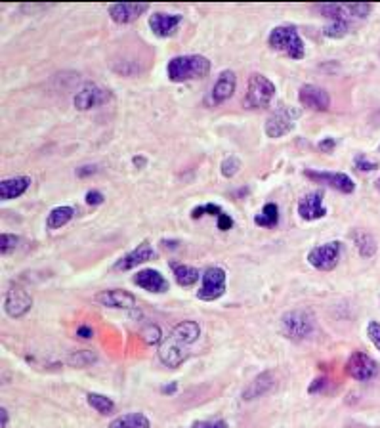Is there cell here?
<instances>
[{
  "label": "cell",
  "instance_id": "cell-36",
  "mask_svg": "<svg viewBox=\"0 0 380 428\" xmlns=\"http://www.w3.org/2000/svg\"><path fill=\"white\" fill-rule=\"evenodd\" d=\"M367 337H369V340L372 342V346L377 348L380 352V324L379 322H369V325H367Z\"/></svg>",
  "mask_w": 380,
  "mask_h": 428
},
{
  "label": "cell",
  "instance_id": "cell-33",
  "mask_svg": "<svg viewBox=\"0 0 380 428\" xmlns=\"http://www.w3.org/2000/svg\"><path fill=\"white\" fill-rule=\"evenodd\" d=\"M161 327H157V325L149 324L144 327V331H142V339H144V342L146 344H159V342H162L161 339Z\"/></svg>",
  "mask_w": 380,
  "mask_h": 428
},
{
  "label": "cell",
  "instance_id": "cell-48",
  "mask_svg": "<svg viewBox=\"0 0 380 428\" xmlns=\"http://www.w3.org/2000/svg\"><path fill=\"white\" fill-rule=\"evenodd\" d=\"M377 187H379V189H380V178H379V180H377Z\"/></svg>",
  "mask_w": 380,
  "mask_h": 428
},
{
  "label": "cell",
  "instance_id": "cell-13",
  "mask_svg": "<svg viewBox=\"0 0 380 428\" xmlns=\"http://www.w3.org/2000/svg\"><path fill=\"white\" fill-rule=\"evenodd\" d=\"M346 373L354 380L365 382V380L372 379L377 375V362L372 360L371 355H367L365 352H354L346 362Z\"/></svg>",
  "mask_w": 380,
  "mask_h": 428
},
{
  "label": "cell",
  "instance_id": "cell-7",
  "mask_svg": "<svg viewBox=\"0 0 380 428\" xmlns=\"http://www.w3.org/2000/svg\"><path fill=\"white\" fill-rule=\"evenodd\" d=\"M226 289V270L220 266H211L207 268L205 274H202V285L201 289L197 291V299L205 300V302H212V300H218L220 297H224Z\"/></svg>",
  "mask_w": 380,
  "mask_h": 428
},
{
  "label": "cell",
  "instance_id": "cell-23",
  "mask_svg": "<svg viewBox=\"0 0 380 428\" xmlns=\"http://www.w3.org/2000/svg\"><path fill=\"white\" fill-rule=\"evenodd\" d=\"M170 268H172L174 279H176L180 287H191V285H195V283L199 281V277H201L197 268L187 266V264H174V262H170Z\"/></svg>",
  "mask_w": 380,
  "mask_h": 428
},
{
  "label": "cell",
  "instance_id": "cell-37",
  "mask_svg": "<svg viewBox=\"0 0 380 428\" xmlns=\"http://www.w3.org/2000/svg\"><path fill=\"white\" fill-rule=\"evenodd\" d=\"M354 162H356V169L359 170V172H372V170L379 169V162L369 161L365 155H357L356 159H354Z\"/></svg>",
  "mask_w": 380,
  "mask_h": 428
},
{
  "label": "cell",
  "instance_id": "cell-49",
  "mask_svg": "<svg viewBox=\"0 0 380 428\" xmlns=\"http://www.w3.org/2000/svg\"><path fill=\"white\" fill-rule=\"evenodd\" d=\"M379 151H380V146H379Z\"/></svg>",
  "mask_w": 380,
  "mask_h": 428
},
{
  "label": "cell",
  "instance_id": "cell-27",
  "mask_svg": "<svg viewBox=\"0 0 380 428\" xmlns=\"http://www.w3.org/2000/svg\"><path fill=\"white\" fill-rule=\"evenodd\" d=\"M352 237H354L357 251H359V254H361L363 259H371L372 254H377L379 245H377V239H374L371 234L357 232V234H352Z\"/></svg>",
  "mask_w": 380,
  "mask_h": 428
},
{
  "label": "cell",
  "instance_id": "cell-4",
  "mask_svg": "<svg viewBox=\"0 0 380 428\" xmlns=\"http://www.w3.org/2000/svg\"><path fill=\"white\" fill-rule=\"evenodd\" d=\"M275 96V84L266 75L252 73L247 81V92L243 96L245 109H264Z\"/></svg>",
  "mask_w": 380,
  "mask_h": 428
},
{
  "label": "cell",
  "instance_id": "cell-31",
  "mask_svg": "<svg viewBox=\"0 0 380 428\" xmlns=\"http://www.w3.org/2000/svg\"><path fill=\"white\" fill-rule=\"evenodd\" d=\"M241 167H243V165H241V159L235 157V155H229V157L224 159L222 165H220V172H222V176L224 178H234L235 174H239Z\"/></svg>",
  "mask_w": 380,
  "mask_h": 428
},
{
  "label": "cell",
  "instance_id": "cell-28",
  "mask_svg": "<svg viewBox=\"0 0 380 428\" xmlns=\"http://www.w3.org/2000/svg\"><path fill=\"white\" fill-rule=\"evenodd\" d=\"M86 402L92 409H96L99 415H113L115 402L106 394H97V392H88L86 394Z\"/></svg>",
  "mask_w": 380,
  "mask_h": 428
},
{
  "label": "cell",
  "instance_id": "cell-47",
  "mask_svg": "<svg viewBox=\"0 0 380 428\" xmlns=\"http://www.w3.org/2000/svg\"><path fill=\"white\" fill-rule=\"evenodd\" d=\"M0 415H2L0 428H8V411H6V407H2V409H0Z\"/></svg>",
  "mask_w": 380,
  "mask_h": 428
},
{
  "label": "cell",
  "instance_id": "cell-32",
  "mask_svg": "<svg viewBox=\"0 0 380 428\" xmlns=\"http://www.w3.org/2000/svg\"><path fill=\"white\" fill-rule=\"evenodd\" d=\"M205 214H211V216L218 218L220 214H224V210H222V207H218V205H214V203L199 205V207H195V209L191 210V218L193 220H199L201 216H205Z\"/></svg>",
  "mask_w": 380,
  "mask_h": 428
},
{
  "label": "cell",
  "instance_id": "cell-16",
  "mask_svg": "<svg viewBox=\"0 0 380 428\" xmlns=\"http://www.w3.org/2000/svg\"><path fill=\"white\" fill-rule=\"evenodd\" d=\"M149 29L153 31L155 37L159 39H167L172 37L174 32L178 31L180 24H182V16L180 14H167V12H155L149 16Z\"/></svg>",
  "mask_w": 380,
  "mask_h": 428
},
{
  "label": "cell",
  "instance_id": "cell-42",
  "mask_svg": "<svg viewBox=\"0 0 380 428\" xmlns=\"http://www.w3.org/2000/svg\"><path fill=\"white\" fill-rule=\"evenodd\" d=\"M323 387H327V379H325V377H317V379L307 387V392H310V394H317Z\"/></svg>",
  "mask_w": 380,
  "mask_h": 428
},
{
  "label": "cell",
  "instance_id": "cell-35",
  "mask_svg": "<svg viewBox=\"0 0 380 428\" xmlns=\"http://www.w3.org/2000/svg\"><path fill=\"white\" fill-rule=\"evenodd\" d=\"M344 10H346V16L348 17H367L371 14L372 6L371 4H344Z\"/></svg>",
  "mask_w": 380,
  "mask_h": 428
},
{
  "label": "cell",
  "instance_id": "cell-17",
  "mask_svg": "<svg viewBox=\"0 0 380 428\" xmlns=\"http://www.w3.org/2000/svg\"><path fill=\"white\" fill-rule=\"evenodd\" d=\"M94 300L102 306L115 308V310H132L136 306V297L124 289H107V291L97 292Z\"/></svg>",
  "mask_w": 380,
  "mask_h": 428
},
{
  "label": "cell",
  "instance_id": "cell-45",
  "mask_svg": "<svg viewBox=\"0 0 380 428\" xmlns=\"http://www.w3.org/2000/svg\"><path fill=\"white\" fill-rule=\"evenodd\" d=\"M176 390H178V382H169L167 387L161 388V392H162V394H167V396H170V394H174Z\"/></svg>",
  "mask_w": 380,
  "mask_h": 428
},
{
  "label": "cell",
  "instance_id": "cell-10",
  "mask_svg": "<svg viewBox=\"0 0 380 428\" xmlns=\"http://www.w3.org/2000/svg\"><path fill=\"white\" fill-rule=\"evenodd\" d=\"M304 176L310 178L312 182L323 184L332 189H336L340 194H354L356 192V182L344 174V172H325V170H304Z\"/></svg>",
  "mask_w": 380,
  "mask_h": 428
},
{
  "label": "cell",
  "instance_id": "cell-9",
  "mask_svg": "<svg viewBox=\"0 0 380 428\" xmlns=\"http://www.w3.org/2000/svg\"><path fill=\"white\" fill-rule=\"evenodd\" d=\"M113 100V92L106 86H97V84H86L75 94V109L79 111H90L94 107L109 104Z\"/></svg>",
  "mask_w": 380,
  "mask_h": 428
},
{
  "label": "cell",
  "instance_id": "cell-6",
  "mask_svg": "<svg viewBox=\"0 0 380 428\" xmlns=\"http://www.w3.org/2000/svg\"><path fill=\"white\" fill-rule=\"evenodd\" d=\"M316 322L314 315L310 314L307 310H292L281 317V333L289 340H300L307 339L314 333Z\"/></svg>",
  "mask_w": 380,
  "mask_h": 428
},
{
  "label": "cell",
  "instance_id": "cell-1",
  "mask_svg": "<svg viewBox=\"0 0 380 428\" xmlns=\"http://www.w3.org/2000/svg\"><path fill=\"white\" fill-rule=\"evenodd\" d=\"M199 337H201V325L189 319L182 322L159 344V360L170 369H176L189 357V346L195 344Z\"/></svg>",
  "mask_w": 380,
  "mask_h": 428
},
{
  "label": "cell",
  "instance_id": "cell-43",
  "mask_svg": "<svg viewBox=\"0 0 380 428\" xmlns=\"http://www.w3.org/2000/svg\"><path fill=\"white\" fill-rule=\"evenodd\" d=\"M96 172H97V167H94V165H86V167H79L75 174H77L79 178H86V176H90V174H96Z\"/></svg>",
  "mask_w": 380,
  "mask_h": 428
},
{
  "label": "cell",
  "instance_id": "cell-12",
  "mask_svg": "<svg viewBox=\"0 0 380 428\" xmlns=\"http://www.w3.org/2000/svg\"><path fill=\"white\" fill-rule=\"evenodd\" d=\"M32 306V297L29 292L25 291L23 287L19 285H10V289L6 291V297H4V310L10 317H21L25 315Z\"/></svg>",
  "mask_w": 380,
  "mask_h": 428
},
{
  "label": "cell",
  "instance_id": "cell-5",
  "mask_svg": "<svg viewBox=\"0 0 380 428\" xmlns=\"http://www.w3.org/2000/svg\"><path fill=\"white\" fill-rule=\"evenodd\" d=\"M300 109L292 107V105H279L275 107L272 115L267 117L266 124H264V132L267 138H283L289 132L294 130L296 121L300 117Z\"/></svg>",
  "mask_w": 380,
  "mask_h": 428
},
{
  "label": "cell",
  "instance_id": "cell-40",
  "mask_svg": "<svg viewBox=\"0 0 380 428\" xmlns=\"http://www.w3.org/2000/svg\"><path fill=\"white\" fill-rule=\"evenodd\" d=\"M336 144H339V142H336L334 138H323V140H321V142L317 144V147H319V149H321L323 153H331L332 149L336 147Z\"/></svg>",
  "mask_w": 380,
  "mask_h": 428
},
{
  "label": "cell",
  "instance_id": "cell-14",
  "mask_svg": "<svg viewBox=\"0 0 380 428\" xmlns=\"http://www.w3.org/2000/svg\"><path fill=\"white\" fill-rule=\"evenodd\" d=\"M323 192L316 189L310 194L302 195V199L298 201V214L300 218L306 222H314V220H321L327 216V209L323 205Z\"/></svg>",
  "mask_w": 380,
  "mask_h": 428
},
{
  "label": "cell",
  "instance_id": "cell-34",
  "mask_svg": "<svg viewBox=\"0 0 380 428\" xmlns=\"http://www.w3.org/2000/svg\"><path fill=\"white\" fill-rule=\"evenodd\" d=\"M19 245V237L14 234H2L0 235V252L2 257H6Z\"/></svg>",
  "mask_w": 380,
  "mask_h": 428
},
{
  "label": "cell",
  "instance_id": "cell-19",
  "mask_svg": "<svg viewBox=\"0 0 380 428\" xmlns=\"http://www.w3.org/2000/svg\"><path fill=\"white\" fill-rule=\"evenodd\" d=\"M149 4H124V2H117L109 6V17L113 19L115 24L119 25H129L134 24L137 17L144 16Z\"/></svg>",
  "mask_w": 380,
  "mask_h": 428
},
{
  "label": "cell",
  "instance_id": "cell-3",
  "mask_svg": "<svg viewBox=\"0 0 380 428\" xmlns=\"http://www.w3.org/2000/svg\"><path fill=\"white\" fill-rule=\"evenodd\" d=\"M211 73V62L209 57L191 54V56L172 57L167 65V75L170 82H187L202 79Z\"/></svg>",
  "mask_w": 380,
  "mask_h": 428
},
{
  "label": "cell",
  "instance_id": "cell-44",
  "mask_svg": "<svg viewBox=\"0 0 380 428\" xmlns=\"http://www.w3.org/2000/svg\"><path fill=\"white\" fill-rule=\"evenodd\" d=\"M92 335H94V331L90 329L88 325H81V327L77 329V337H79V339H92Z\"/></svg>",
  "mask_w": 380,
  "mask_h": 428
},
{
  "label": "cell",
  "instance_id": "cell-21",
  "mask_svg": "<svg viewBox=\"0 0 380 428\" xmlns=\"http://www.w3.org/2000/svg\"><path fill=\"white\" fill-rule=\"evenodd\" d=\"M31 186V178L29 176H16V178H6L0 182V199L2 201H12L17 199L29 189Z\"/></svg>",
  "mask_w": 380,
  "mask_h": 428
},
{
  "label": "cell",
  "instance_id": "cell-11",
  "mask_svg": "<svg viewBox=\"0 0 380 428\" xmlns=\"http://www.w3.org/2000/svg\"><path fill=\"white\" fill-rule=\"evenodd\" d=\"M298 102L302 107L312 111H329L331 109V94L317 84H304L298 90Z\"/></svg>",
  "mask_w": 380,
  "mask_h": 428
},
{
  "label": "cell",
  "instance_id": "cell-39",
  "mask_svg": "<svg viewBox=\"0 0 380 428\" xmlns=\"http://www.w3.org/2000/svg\"><path fill=\"white\" fill-rule=\"evenodd\" d=\"M84 201H86V205H90V207L102 205V203H104V194L97 192V189H90V192H86V195H84Z\"/></svg>",
  "mask_w": 380,
  "mask_h": 428
},
{
  "label": "cell",
  "instance_id": "cell-46",
  "mask_svg": "<svg viewBox=\"0 0 380 428\" xmlns=\"http://www.w3.org/2000/svg\"><path fill=\"white\" fill-rule=\"evenodd\" d=\"M132 161H134V167H136V169H144V167L147 165V159L146 157H142V155H136Z\"/></svg>",
  "mask_w": 380,
  "mask_h": 428
},
{
  "label": "cell",
  "instance_id": "cell-41",
  "mask_svg": "<svg viewBox=\"0 0 380 428\" xmlns=\"http://www.w3.org/2000/svg\"><path fill=\"white\" fill-rule=\"evenodd\" d=\"M234 227V218L229 216V214H220L218 216V230L220 232H227V230H231Z\"/></svg>",
  "mask_w": 380,
  "mask_h": 428
},
{
  "label": "cell",
  "instance_id": "cell-29",
  "mask_svg": "<svg viewBox=\"0 0 380 428\" xmlns=\"http://www.w3.org/2000/svg\"><path fill=\"white\" fill-rule=\"evenodd\" d=\"M96 354L92 350H77L73 354L67 357L69 365H73L77 369H82V367H88V365L96 364Z\"/></svg>",
  "mask_w": 380,
  "mask_h": 428
},
{
  "label": "cell",
  "instance_id": "cell-2",
  "mask_svg": "<svg viewBox=\"0 0 380 428\" xmlns=\"http://www.w3.org/2000/svg\"><path fill=\"white\" fill-rule=\"evenodd\" d=\"M267 46L277 54L289 57V59H296V62L304 59V56H306V44L294 25L274 27L267 37Z\"/></svg>",
  "mask_w": 380,
  "mask_h": 428
},
{
  "label": "cell",
  "instance_id": "cell-15",
  "mask_svg": "<svg viewBox=\"0 0 380 428\" xmlns=\"http://www.w3.org/2000/svg\"><path fill=\"white\" fill-rule=\"evenodd\" d=\"M134 285H137L140 289H144L147 292H153V295H162L170 289L167 277L153 268H144L134 275Z\"/></svg>",
  "mask_w": 380,
  "mask_h": 428
},
{
  "label": "cell",
  "instance_id": "cell-38",
  "mask_svg": "<svg viewBox=\"0 0 380 428\" xmlns=\"http://www.w3.org/2000/svg\"><path fill=\"white\" fill-rule=\"evenodd\" d=\"M187 428H229L224 419H214V420H195L191 427Z\"/></svg>",
  "mask_w": 380,
  "mask_h": 428
},
{
  "label": "cell",
  "instance_id": "cell-26",
  "mask_svg": "<svg viewBox=\"0 0 380 428\" xmlns=\"http://www.w3.org/2000/svg\"><path fill=\"white\" fill-rule=\"evenodd\" d=\"M254 222H256V226L260 227L277 226V224H279V209H277V205H275V203L264 205V207L260 209L258 214L254 216Z\"/></svg>",
  "mask_w": 380,
  "mask_h": 428
},
{
  "label": "cell",
  "instance_id": "cell-24",
  "mask_svg": "<svg viewBox=\"0 0 380 428\" xmlns=\"http://www.w3.org/2000/svg\"><path fill=\"white\" fill-rule=\"evenodd\" d=\"M75 216L73 207H56V209L50 210L48 218H46V230L54 232V230H59L64 227L67 222H71Z\"/></svg>",
  "mask_w": 380,
  "mask_h": 428
},
{
  "label": "cell",
  "instance_id": "cell-8",
  "mask_svg": "<svg viewBox=\"0 0 380 428\" xmlns=\"http://www.w3.org/2000/svg\"><path fill=\"white\" fill-rule=\"evenodd\" d=\"M340 252H342V243L334 239V241L314 247L307 252V262H310V266H314L319 272H331L339 266Z\"/></svg>",
  "mask_w": 380,
  "mask_h": 428
},
{
  "label": "cell",
  "instance_id": "cell-22",
  "mask_svg": "<svg viewBox=\"0 0 380 428\" xmlns=\"http://www.w3.org/2000/svg\"><path fill=\"white\" fill-rule=\"evenodd\" d=\"M274 384H275L274 373L272 371L260 373L258 377L252 380L249 387L245 388L243 400H247V402H251V400H258V398H262L264 394H267V392L274 388Z\"/></svg>",
  "mask_w": 380,
  "mask_h": 428
},
{
  "label": "cell",
  "instance_id": "cell-18",
  "mask_svg": "<svg viewBox=\"0 0 380 428\" xmlns=\"http://www.w3.org/2000/svg\"><path fill=\"white\" fill-rule=\"evenodd\" d=\"M153 257V249L147 241H142L137 245L136 249H132L130 252H126L124 257L117 260L113 264L115 272H129V270H134V268L142 266L144 262L151 260Z\"/></svg>",
  "mask_w": 380,
  "mask_h": 428
},
{
  "label": "cell",
  "instance_id": "cell-25",
  "mask_svg": "<svg viewBox=\"0 0 380 428\" xmlns=\"http://www.w3.org/2000/svg\"><path fill=\"white\" fill-rule=\"evenodd\" d=\"M109 428H151V422L144 413H126L117 417Z\"/></svg>",
  "mask_w": 380,
  "mask_h": 428
},
{
  "label": "cell",
  "instance_id": "cell-30",
  "mask_svg": "<svg viewBox=\"0 0 380 428\" xmlns=\"http://www.w3.org/2000/svg\"><path fill=\"white\" fill-rule=\"evenodd\" d=\"M323 32L329 39H344L350 32L348 19H332L331 24L325 27Z\"/></svg>",
  "mask_w": 380,
  "mask_h": 428
},
{
  "label": "cell",
  "instance_id": "cell-20",
  "mask_svg": "<svg viewBox=\"0 0 380 428\" xmlns=\"http://www.w3.org/2000/svg\"><path fill=\"white\" fill-rule=\"evenodd\" d=\"M235 86H237V77H235L234 71H229V69L222 71L211 90V104L220 105L227 102L229 97L234 96Z\"/></svg>",
  "mask_w": 380,
  "mask_h": 428
}]
</instances>
